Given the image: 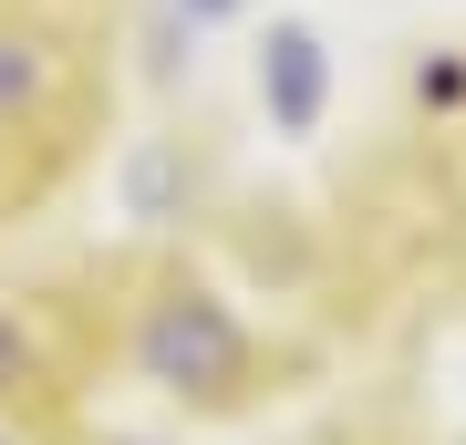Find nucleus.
Returning a JSON list of instances; mask_svg holds the SVG:
<instances>
[{
    "label": "nucleus",
    "mask_w": 466,
    "mask_h": 445,
    "mask_svg": "<svg viewBox=\"0 0 466 445\" xmlns=\"http://www.w3.org/2000/svg\"><path fill=\"white\" fill-rule=\"evenodd\" d=\"M125 363L146 373L156 394H177V404H228L238 383H249L259 342H249V321H238V300H218V290H198V280H177V290L135 300Z\"/></svg>",
    "instance_id": "nucleus-1"
},
{
    "label": "nucleus",
    "mask_w": 466,
    "mask_h": 445,
    "mask_svg": "<svg viewBox=\"0 0 466 445\" xmlns=\"http://www.w3.org/2000/svg\"><path fill=\"white\" fill-rule=\"evenodd\" d=\"M63 104V42L32 21H0V135H32Z\"/></svg>",
    "instance_id": "nucleus-2"
},
{
    "label": "nucleus",
    "mask_w": 466,
    "mask_h": 445,
    "mask_svg": "<svg viewBox=\"0 0 466 445\" xmlns=\"http://www.w3.org/2000/svg\"><path fill=\"white\" fill-rule=\"evenodd\" d=\"M42 394H52V352H42V321L0 300V414H21V404H42Z\"/></svg>",
    "instance_id": "nucleus-3"
},
{
    "label": "nucleus",
    "mask_w": 466,
    "mask_h": 445,
    "mask_svg": "<svg viewBox=\"0 0 466 445\" xmlns=\"http://www.w3.org/2000/svg\"><path fill=\"white\" fill-rule=\"evenodd\" d=\"M259 94L280 104V125H311V115H321V63H311V42H300V32H280V42H269Z\"/></svg>",
    "instance_id": "nucleus-4"
},
{
    "label": "nucleus",
    "mask_w": 466,
    "mask_h": 445,
    "mask_svg": "<svg viewBox=\"0 0 466 445\" xmlns=\"http://www.w3.org/2000/svg\"><path fill=\"white\" fill-rule=\"evenodd\" d=\"M0 445H42V435H32V425H21V414H0Z\"/></svg>",
    "instance_id": "nucleus-5"
},
{
    "label": "nucleus",
    "mask_w": 466,
    "mask_h": 445,
    "mask_svg": "<svg viewBox=\"0 0 466 445\" xmlns=\"http://www.w3.org/2000/svg\"><path fill=\"white\" fill-rule=\"evenodd\" d=\"M187 11H238V0H187Z\"/></svg>",
    "instance_id": "nucleus-6"
},
{
    "label": "nucleus",
    "mask_w": 466,
    "mask_h": 445,
    "mask_svg": "<svg viewBox=\"0 0 466 445\" xmlns=\"http://www.w3.org/2000/svg\"><path fill=\"white\" fill-rule=\"evenodd\" d=\"M0 207H11V166H0Z\"/></svg>",
    "instance_id": "nucleus-7"
}]
</instances>
